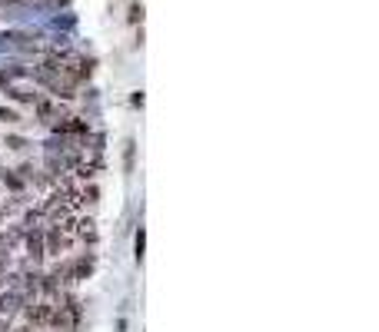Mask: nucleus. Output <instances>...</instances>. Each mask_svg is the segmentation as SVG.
I'll list each match as a JSON object with an SVG mask.
<instances>
[{"label":"nucleus","instance_id":"obj_13","mask_svg":"<svg viewBox=\"0 0 379 332\" xmlns=\"http://www.w3.org/2000/svg\"><path fill=\"white\" fill-rule=\"evenodd\" d=\"M7 269H10V249L0 246V276H7Z\"/></svg>","mask_w":379,"mask_h":332},{"label":"nucleus","instance_id":"obj_9","mask_svg":"<svg viewBox=\"0 0 379 332\" xmlns=\"http://www.w3.org/2000/svg\"><path fill=\"white\" fill-rule=\"evenodd\" d=\"M143 249H147V229L140 226L134 233V259H137V266H143Z\"/></svg>","mask_w":379,"mask_h":332},{"label":"nucleus","instance_id":"obj_7","mask_svg":"<svg viewBox=\"0 0 379 332\" xmlns=\"http://www.w3.org/2000/svg\"><path fill=\"white\" fill-rule=\"evenodd\" d=\"M0 183H3L10 193H17V197L27 190V183L20 180V173H17V169H0Z\"/></svg>","mask_w":379,"mask_h":332},{"label":"nucleus","instance_id":"obj_1","mask_svg":"<svg viewBox=\"0 0 379 332\" xmlns=\"http://www.w3.org/2000/svg\"><path fill=\"white\" fill-rule=\"evenodd\" d=\"M50 316H54V299H33L24 306V322L33 332H44L50 326Z\"/></svg>","mask_w":379,"mask_h":332},{"label":"nucleus","instance_id":"obj_17","mask_svg":"<svg viewBox=\"0 0 379 332\" xmlns=\"http://www.w3.org/2000/svg\"><path fill=\"white\" fill-rule=\"evenodd\" d=\"M0 246H3V233H0Z\"/></svg>","mask_w":379,"mask_h":332},{"label":"nucleus","instance_id":"obj_3","mask_svg":"<svg viewBox=\"0 0 379 332\" xmlns=\"http://www.w3.org/2000/svg\"><path fill=\"white\" fill-rule=\"evenodd\" d=\"M24 240H27V263H31L33 269H37V266H40V263L47 259V249H44V229H40V226L27 229V236H24Z\"/></svg>","mask_w":379,"mask_h":332},{"label":"nucleus","instance_id":"obj_10","mask_svg":"<svg viewBox=\"0 0 379 332\" xmlns=\"http://www.w3.org/2000/svg\"><path fill=\"white\" fill-rule=\"evenodd\" d=\"M3 147H7V150H14V153H24L27 147H31V140H27V136H17V133H7Z\"/></svg>","mask_w":379,"mask_h":332},{"label":"nucleus","instance_id":"obj_5","mask_svg":"<svg viewBox=\"0 0 379 332\" xmlns=\"http://www.w3.org/2000/svg\"><path fill=\"white\" fill-rule=\"evenodd\" d=\"M33 113H37V120L47 123V126H54V123L61 120V117H67V110H63L61 103H54V100H44V97L33 103Z\"/></svg>","mask_w":379,"mask_h":332},{"label":"nucleus","instance_id":"obj_6","mask_svg":"<svg viewBox=\"0 0 379 332\" xmlns=\"http://www.w3.org/2000/svg\"><path fill=\"white\" fill-rule=\"evenodd\" d=\"M74 236H80L83 242H97V219H93V216H83V219H76Z\"/></svg>","mask_w":379,"mask_h":332},{"label":"nucleus","instance_id":"obj_4","mask_svg":"<svg viewBox=\"0 0 379 332\" xmlns=\"http://www.w3.org/2000/svg\"><path fill=\"white\" fill-rule=\"evenodd\" d=\"M70 240H74V236H63L61 229L50 223V229H44V249H47V256H61V253H67V249H70Z\"/></svg>","mask_w":379,"mask_h":332},{"label":"nucleus","instance_id":"obj_11","mask_svg":"<svg viewBox=\"0 0 379 332\" xmlns=\"http://www.w3.org/2000/svg\"><path fill=\"white\" fill-rule=\"evenodd\" d=\"M20 120H24V117L17 113L14 106H0V123H3V126H17Z\"/></svg>","mask_w":379,"mask_h":332},{"label":"nucleus","instance_id":"obj_16","mask_svg":"<svg viewBox=\"0 0 379 332\" xmlns=\"http://www.w3.org/2000/svg\"><path fill=\"white\" fill-rule=\"evenodd\" d=\"M7 83H10V80H7V74L0 70V87H3V90H7Z\"/></svg>","mask_w":379,"mask_h":332},{"label":"nucleus","instance_id":"obj_8","mask_svg":"<svg viewBox=\"0 0 379 332\" xmlns=\"http://www.w3.org/2000/svg\"><path fill=\"white\" fill-rule=\"evenodd\" d=\"M7 97L17 100V103H31V106L40 100V93H31V90H24V87H14V83H7Z\"/></svg>","mask_w":379,"mask_h":332},{"label":"nucleus","instance_id":"obj_12","mask_svg":"<svg viewBox=\"0 0 379 332\" xmlns=\"http://www.w3.org/2000/svg\"><path fill=\"white\" fill-rule=\"evenodd\" d=\"M127 20H130V24H143V3L134 0V3H130V17H127Z\"/></svg>","mask_w":379,"mask_h":332},{"label":"nucleus","instance_id":"obj_14","mask_svg":"<svg viewBox=\"0 0 379 332\" xmlns=\"http://www.w3.org/2000/svg\"><path fill=\"white\" fill-rule=\"evenodd\" d=\"M130 103H134V106H140V110H143V90H137V93H134V97H130Z\"/></svg>","mask_w":379,"mask_h":332},{"label":"nucleus","instance_id":"obj_15","mask_svg":"<svg viewBox=\"0 0 379 332\" xmlns=\"http://www.w3.org/2000/svg\"><path fill=\"white\" fill-rule=\"evenodd\" d=\"M7 332H33V329L27 326V322H24V326H17V329H7Z\"/></svg>","mask_w":379,"mask_h":332},{"label":"nucleus","instance_id":"obj_2","mask_svg":"<svg viewBox=\"0 0 379 332\" xmlns=\"http://www.w3.org/2000/svg\"><path fill=\"white\" fill-rule=\"evenodd\" d=\"M57 136H63V140H83V136H90V123L83 120V117H61V120L50 126Z\"/></svg>","mask_w":379,"mask_h":332}]
</instances>
